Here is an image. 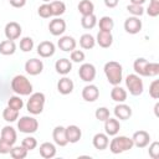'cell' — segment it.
Here are the masks:
<instances>
[{"instance_id":"obj_1","label":"cell","mask_w":159,"mask_h":159,"mask_svg":"<svg viewBox=\"0 0 159 159\" xmlns=\"http://www.w3.org/2000/svg\"><path fill=\"white\" fill-rule=\"evenodd\" d=\"M104 75L107 77V81L112 86H117L123 80V67L117 61H109L104 65Z\"/></svg>"},{"instance_id":"obj_2","label":"cell","mask_w":159,"mask_h":159,"mask_svg":"<svg viewBox=\"0 0 159 159\" xmlns=\"http://www.w3.org/2000/svg\"><path fill=\"white\" fill-rule=\"evenodd\" d=\"M11 89L19 96H30L32 93V84L24 75H16L11 80Z\"/></svg>"},{"instance_id":"obj_3","label":"cell","mask_w":159,"mask_h":159,"mask_svg":"<svg viewBox=\"0 0 159 159\" xmlns=\"http://www.w3.org/2000/svg\"><path fill=\"white\" fill-rule=\"evenodd\" d=\"M108 147H109V150L113 154H120L123 152L130 150L134 147V144H133L132 138H129V137H125V135H114V138L109 142Z\"/></svg>"},{"instance_id":"obj_4","label":"cell","mask_w":159,"mask_h":159,"mask_svg":"<svg viewBox=\"0 0 159 159\" xmlns=\"http://www.w3.org/2000/svg\"><path fill=\"white\" fill-rule=\"evenodd\" d=\"M45 102H46V97L42 92H35L30 94V98L26 103V109L29 111L30 114L37 116L41 114L45 107Z\"/></svg>"},{"instance_id":"obj_5","label":"cell","mask_w":159,"mask_h":159,"mask_svg":"<svg viewBox=\"0 0 159 159\" xmlns=\"http://www.w3.org/2000/svg\"><path fill=\"white\" fill-rule=\"evenodd\" d=\"M125 86L132 96H140L144 91V83L137 73H130L125 77Z\"/></svg>"},{"instance_id":"obj_6","label":"cell","mask_w":159,"mask_h":159,"mask_svg":"<svg viewBox=\"0 0 159 159\" xmlns=\"http://www.w3.org/2000/svg\"><path fill=\"white\" fill-rule=\"evenodd\" d=\"M17 129L25 134H32L39 129V122L31 116H22L17 120Z\"/></svg>"},{"instance_id":"obj_7","label":"cell","mask_w":159,"mask_h":159,"mask_svg":"<svg viewBox=\"0 0 159 159\" xmlns=\"http://www.w3.org/2000/svg\"><path fill=\"white\" fill-rule=\"evenodd\" d=\"M78 76L83 82L91 83L96 78V67L92 63H82L78 70Z\"/></svg>"},{"instance_id":"obj_8","label":"cell","mask_w":159,"mask_h":159,"mask_svg":"<svg viewBox=\"0 0 159 159\" xmlns=\"http://www.w3.org/2000/svg\"><path fill=\"white\" fill-rule=\"evenodd\" d=\"M4 32H5V36L7 40H17L22 32V29L20 26V24H17L16 21H10L5 25V29H4Z\"/></svg>"},{"instance_id":"obj_9","label":"cell","mask_w":159,"mask_h":159,"mask_svg":"<svg viewBox=\"0 0 159 159\" xmlns=\"http://www.w3.org/2000/svg\"><path fill=\"white\" fill-rule=\"evenodd\" d=\"M43 70V62L39 58H30L25 62V71L30 76H37Z\"/></svg>"},{"instance_id":"obj_10","label":"cell","mask_w":159,"mask_h":159,"mask_svg":"<svg viewBox=\"0 0 159 159\" xmlns=\"http://www.w3.org/2000/svg\"><path fill=\"white\" fill-rule=\"evenodd\" d=\"M124 30L130 35H135L142 30V20L137 16H129L124 21Z\"/></svg>"},{"instance_id":"obj_11","label":"cell","mask_w":159,"mask_h":159,"mask_svg":"<svg viewBox=\"0 0 159 159\" xmlns=\"http://www.w3.org/2000/svg\"><path fill=\"white\" fill-rule=\"evenodd\" d=\"M48 30L53 36H61L66 31V21L61 17H55L50 21Z\"/></svg>"},{"instance_id":"obj_12","label":"cell","mask_w":159,"mask_h":159,"mask_svg":"<svg viewBox=\"0 0 159 159\" xmlns=\"http://www.w3.org/2000/svg\"><path fill=\"white\" fill-rule=\"evenodd\" d=\"M99 97V89L96 84H87L83 87L82 89V98L86 101V102H94L97 101Z\"/></svg>"},{"instance_id":"obj_13","label":"cell","mask_w":159,"mask_h":159,"mask_svg":"<svg viewBox=\"0 0 159 159\" xmlns=\"http://www.w3.org/2000/svg\"><path fill=\"white\" fill-rule=\"evenodd\" d=\"M132 140L137 148H145L150 142V135L145 130H137V132H134Z\"/></svg>"},{"instance_id":"obj_14","label":"cell","mask_w":159,"mask_h":159,"mask_svg":"<svg viewBox=\"0 0 159 159\" xmlns=\"http://www.w3.org/2000/svg\"><path fill=\"white\" fill-rule=\"evenodd\" d=\"M55 51H56V47L51 41H41L37 45V53L40 55V57H43V58L51 57L55 55Z\"/></svg>"},{"instance_id":"obj_15","label":"cell","mask_w":159,"mask_h":159,"mask_svg":"<svg viewBox=\"0 0 159 159\" xmlns=\"http://www.w3.org/2000/svg\"><path fill=\"white\" fill-rule=\"evenodd\" d=\"M52 138H53L55 144H57L58 147H65V145L68 144V140H67V137H66V128L62 127V125H57V127L53 128Z\"/></svg>"},{"instance_id":"obj_16","label":"cell","mask_w":159,"mask_h":159,"mask_svg":"<svg viewBox=\"0 0 159 159\" xmlns=\"http://www.w3.org/2000/svg\"><path fill=\"white\" fill-rule=\"evenodd\" d=\"M114 116L117 119L119 120H127L132 117V108L125 104L124 102L123 103H118L116 107H114Z\"/></svg>"},{"instance_id":"obj_17","label":"cell","mask_w":159,"mask_h":159,"mask_svg":"<svg viewBox=\"0 0 159 159\" xmlns=\"http://www.w3.org/2000/svg\"><path fill=\"white\" fill-rule=\"evenodd\" d=\"M76 45H77L76 40H75L72 36H68V35L60 37V40L57 41L58 48L62 50V51H65V52H71V51H73V50L76 48Z\"/></svg>"},{"instance_id":"obj_18","label":"cell","mask_w":159,"mask_h":159,"mask_svg":"<svg viewBox=\"0 0 159 159\" xmlns=\"http://www.w3.org/2000/svg\"><path fill=\"white\" fill-rule=\"evenodd\" d=\"M119 129H120V123L117 118H111L109 117L104 120V132H106L107 135L114 137V135L118 134Z\"/></svg>"},{"instance_id":"obj_19","label":"cell","mask_w":159,"mask_h":159,"mask_svg":"<svg viewBox=\"0 0 159 159\" xmlns=\"http://www.w3.org/2000/svg\"><path fill=\"white\" fill-rule=\"evenodd\" d=\"M73 87H75L73 81H72L71 78L66 77V76L62 77V78H60V81L57 82V91H58L61 94H63V96L72 93Z\"/></svg>"},{"instance_id":"obj_20","label":"cell","mask_w":159,"mask_h":159,"mask_svg":"<svg viewBox=\"0 0 159 159\" xmlns=\"http://www.w3.org/2000/svg\"><path fill=\"white\" fill-rule=\"evenodd\" d=\"M66 137H67L68 143L75 144V143L80 142V139H81V137H82V130L80 129L78 125L71 124V125L66 127Z\"/></svg>"},{"instance_id":"obj_21","label":"cell","mask_w":159,"mask_h":159,"mask_svg":"<svg viewBox=\"0 0 159 159\" xmlns=\"http://www.w3.org/2000/svg\"><path fill=\"white\" fill-rule=\"evenodd\" d=\"M96 43H98L103 48L111 47L112 43H113V35H112V32L99 31L97 34V37H96Z\"/></svg>"},{"instance_id":"obj_22","label":"cell","mask_w":159,"mask_h":159,"mask_svg":"<svg viewBox=\"0 0 159 159\" xmlns=\"http://www.w3.org/2000/svg\"><path fill=\"white\" fill-rule=\"evenodd\" d=\"M55 70H56L57 73H60L62 76L68 75L71 72V70H72L71 60H68V58H60V60H57L56 63H55Z\"/></svg>"},{"instance_id":"obj_23","label":"cell","mask_w":159,"mask_h":159,"mask_svg":"<svg viewBox=\"0 0 159 159\" xmlns=\"http://www.w3.org/2000/svg\"><path fill=\"white\" fill-rule=\"evenodd\" d=\"M92 144L96 149L98 150H104L108 148V144H109V139H108V135L106 133H97L94 134L93 139H92Z\"/></svg>"},{"instance_id":"obj_24","label":"cell","mask_w":159,"mask_h":159,"mask_svg":"<svg viewBox=\"0 0 159 159\" xmlns=\"http://www.w3.org/2000/svg\"><path fill=\"white\" fill-rule=\"evenodd\" d=\"M0 138L4 139L5 142H7L9 144L14 145L15 142H16V139H17V133H16V130H15L11 125H5V127L1 129Z\"/></svg>"},{"instance_id":"obj_25","label":"cell","mask_w":159,"mask_h":159,"mask_svg":"<svg viewBox=\"0 0 159 159\" xmlns=\"http://www.w3.org/2000/svg\"><path fill=\"white\" fill-rule=\"evenodd\" d=\"M40 155L45 159H51L56 155V147L50 142H45L40 145Z\"/></svg>"},{"instance_id":"obj_26","label":"cell","mask_w":159,"mask_h":159,"mask_svg":"<svg viewBox=\"0 0 159 159\" xmlns=\"http://www.w3.org/2000/svg\"><path fill=\"white\" fill-rule=\"evenodd\" d=\"M111 98L117 103H123L127 99V91L124 88H122L119 84L113 86V88L111 91Z\"/></svg>"},{"instance_id":"obj_27","label":"cell","mask_w":159,"mask_h":159,"mask_svg":"<svg viewBox=\"0 0 159 159\" xmlns=\"http://www.w3.org/2000/svg\"><path fill=\"white\" fill-rule=\"evenodd\" d=\"M16 51V45H15V41L12 40H4L0 42V53L4 55V56H10V55H14Z\"/></svg>"},{"instance_id":"obj_28","label":"cell","mask_w":159,"mask_h":159,"mask_svg":"<svg viewBox=\"0 0 159 159\" xmlns=\"http://www.w3.org/2000/svg\"><path fill=\"white\" fill-rule=\"evenodd\" d=\"M50 7H51L52 16H56V17L63 15L66 11V4L63 1H60V0H52L50 2Z\"/></svg>"},{"instance_id":"obj_29","label":"cell","mask_w":159,"mask_h":159,"mask_svg":"<svg viewBox=\"0 0 159 159\" xmlns=\"http://www.w3.org/2000/svg\"><path fill=\"white\" fill-rule=\"evenodd\" d=\"M77 9H78V11L82 16L83 15H89V14L94 12V4L91 0H81L78 2Z\"/></svg>"},{"instance_id":"obj_30","label":"cell","mask_w":159,"mask_h":159,"mask_svg":"<svg viewBox=\"0 0 159 159\" xmlns=\"http://www.w3.org/2000/svg\"><path fill=\"white\" fill-rule=\"evenodd\" d=\"M148 60H145L144 57H138L134 63H133V70L138 76H144L145 77V68L148 65Z\"/></svg>"},{"instance_id":"obj_31","label":"cell","mask_w":159,"mask_h":159,"mask_svg":"<svg viewBox=\"0 0 159 159\" xmlns=\"http://www.w3.org/2000/svg\"><path fill=\"white\" fill-rule=\"evenodd\" d=\"M98 26H99V31L112 32V30L114 27V21L111 16H102L98 21Z\"/></svg>"},{"instance_id":"obj_32","label":"cell","mask_w":159,"mask_h":159,"mask_svg":"<svg viewBox=\"0 0 159 159\" xmlns=\"http://www.w3.org/2000/svg\"><path fill=\"white\" fill-rule=\"evenodd\" d=\"M96 45V39L91 34H83L80 37V46L84 50H91Z\"/></svg>"},{"instance_id":"obj_33","label":"cell","mask_w":159,"mask_h":159,"mask_svg":"<svg viewBox=\"0 0 159 159\" xmlns=\"http://www.w3.org/2000/svg\"><path fill=\"white\" fill-rule=\"evenodd\" d=\"M81 25L83 29L86 30H91L97 25V17L94 14H89V15H83L81 19Z\"/></svg>"},{"instance_id":"obj_34","label":"cell","mask_w":159,"mask_h":159,"mask_svg":"<svg viewBox=\"0 0 159 159\" xmlns=\"http://www.w3.org/2000/svg\"><path fill=\"white\" fill-rule=\"evenodd\" d=\"M2 118L7 123H12V122L19 119V111H15V109H12L10 107H6L2 111Z\"/></svg>"},{"instance_id":"obj_35","label":"cell","mask_w":159,"mask_h":159,"mask_svg":"<svg viewBox=\"0 0 159 159\" xmlns=\"http://www.w3.org/2000/svg\"><path fill=\"white\" fill-rule=\"evenodd\" d=\"M9 154H10L11 158H14V159H24V158H26V155H27V150H26L22 145H17V147H14V145H12V148H11V150H10Z\"/></svg>"},{"instance_id":"obj_36","label":"cell","mask_w":159,"mask_h":159,"mask_svg":"<svg viewBox=\"0 0 159 159\" xmlns=\"http://www.w3.org/2000/svg\"><path fill=\"white\" fill-rule=\"evenodd\" d=\"M7 107L15 111H20L24 107V101L20 98V96H12L7 99Z\"/></svg>"},{"instance_id":"obj_37","label":"cell","mask_w":159,"mask_h":159,"mask_svg":"<svg viewBox=\"0 0 159 159\" xmlns=\"http://www.w3.org/2000/svg\"><path fill=\"white\" fill-rule=\"evenodd\" d=\"M34 48V40L29 36H25L20 40V50L22 52H30Z\"/></svg>"},{"instance_id":"obj_38","label":"cell","mask_w":159,"mask_h":159,"mask_svg":"<svg viewBox=\"0 0 159 159\" xmlns=\"http://www.w3.org/2000/svg\"><path fill=\"white\" fill-rule=\"evenodd\" d=\"M159 75V63L157 62H148L145 68V77H155Z\"/></svg>"},{"instance_id":"obj_39","label":"cell","mask_w":159,"mask_h":159,"mask_svg":"<svg viewBox=\"0 0 159 159\" xmlns=\"http://www.w3.org/2000/svg\"><path fill=\"white\" fill-rule=\"evenodd\" d=\"M127 11H128L129 14H132V16L139 17V16H142V15L144 14V7H143V5L129 4V5L127 6Z\"/></svg>"},{"instance_id":"obj_40","label":"cell","mask_w":159,"mask_h":159,"mask_svg":"<svg viewBox=\"0 0 159 159\" xmlns=\"http://www.w3.org/2000/svg\"><path fill=\"white\" fill-rule=\"evenodd\" d=\"M37 14H39V16L42 17V19H48V17H51V16H52V12H51L50 4L45 2V4L40 5L39 9H37Z\"/></svg>"},{"instance_id":"obj_41","label":"cell","mask_w":159,"mask_h":159,"mask_svg":"<svg viewBox=\"0 0 159 159\" xmlns=\"http://www.w3.org/2000/svg\"><path fill=\"white\" fill-rule=\"evenodd\" d=\"M21 145H22L27 152H30V150H34V149L37 147V140H36V138H34V137H26V138L22 139Z\"/></svg>"},{"instance_id":"obj_42","label":"cell","mask_w":159,"mask_h":159,"mask_svg":"<svg viewBox=\"0 0 159 159\" xmlns=\"http://www.w3.org/2000/svg\"><path fill=\"white\" fill-rule=\"evenodd\" d=\"M147 14L152 17H157L159 15V0H150L149 6L147 7Z\"/></svg>"},{"instance_id":"obj_43","label":"cell","mask_w":159,"mask_h":159,"mask_svg":"<svg viewBox=\"0 0 159 159\" xmlns=\"http://www.w3.org/2000/svg\"><path fill=\"white\" fill-rule=\"evenodd\" d=\"M94 116L99 122H104L107 118H109V109L107 107H98L94 112Z\"/></svg>"},{"instance_id":"obj_44","label":"cell","mask_w":159,"mask_h":159,"mask_svg":"<svg viewBox=\"0 0 159 159\" xmlns=\"http://www.w3.org/2000/svg\"><path fill=\"white\" fill-rule=\"evenodd\" d=\"M84 57H86V55H84V52L81 51V50H73V51H71V55H70L71 61H72V62H76V63L83 62V61H84Z\"/></svg>"},{"instance_id":"obj_45","label":"cell","mask_w":159,"mask_h":159,"mask_svg":"<svg viewBox=\"0 0 159 159\" xmlns=\"http://www.w3.org/2000/svg\"><path fill=\"white\" fill-rule=\"evenodd\" d=\"M149 96L154 99L159 98V80H154L149 84Z\"/></svg>"},{"instance_id":"obj_46","label":"cell","mask_w":159,"mask_h":159,"mask_svg":"<svg viewBox=\"0 0 159 159\" xmlns=\"http://www.w3.org/2000/svg\"><path fill=\"white\" fill-rule=\"evenodd\" d=\"M149 157L152 159H158L159 158V142H153L150 145H149Z\"/></svg>"},{"instance_id":"obj_47","label":"cell","mask_w":159,"mask_h":159,"mask_svg":"<svg viewBox=\"0 0 159 159\" xmlns=\"http://www.w3.org/2000/svg\"><path fill=\"white\" fill-rule=\"evenodd\" d=\"M11 148H12L11 144H9L7 142H5L4 139L0 138V154H9Z\"/></svg>"},{"instance_id":"obj_48","label":"cell","mask_w":159,"mask_h":159,"mask_svg":"<svg viewBox=\"0 0 159 159\" xmlns=\"http://www.w3.org/2000/svg\"><path fill=\"white\" fill-rule=\"evenodd\" d=\"M9 2L12 7H16V9L24 7L26 5V0H9Z\"/></svg>"},{"instance_id":"obj_49","label":"cell","mask_w":159,"mask_h":159,"mask_svg":"<svg viewBox=\"0 0 159 159\" xmlns=\"http://www.w3.org/2000/svg\"><path fill=\"white\" fill-rule=\"evenodd\" d=\"M103 1H104V5L107 7H109V9L116 7L118 5V2H119V0H103Z\"/></svg>"},{"instance_id":"obj_50","label":"cell","mask_w":159,"mask_h":159,"mask_svg":"<svg viewBox=\"0 0 159 159\" xmlns=\"http://www.w3.org/2000/svg\"><path fill=\"white\" fill-rule=\"evenodd\" d=\"M130 4H135V5H143L145 2V0H129Z\"/></svg>"},{"instance_id":"obj_51","label":"cell","mask_w":159,"mask_h":159,"mask_svg":"<svg viewBox=\"0 0 159 159\" xmlns=\"http://www.w3.org/2000/svg\"><path fill=\"white\" fill-rule=\"evenodd\" d=\"M158 108H159V103H155V106H154V112H155V116H158Z\"/></svg>"},{"instance_id":"obj_52","label":"cell","mask_w":159,"mask_h":159,"mask_svg":"<svg viewBox=\"0 0 159 159\" xmlns=\"http://www.w3.org/2000/svg\"><path fill=\"white\" fill-rule=\"evenodd\" d=\"M42 1H43V2H51L52 0H42Z\"/></svg>"}]
</instances>
